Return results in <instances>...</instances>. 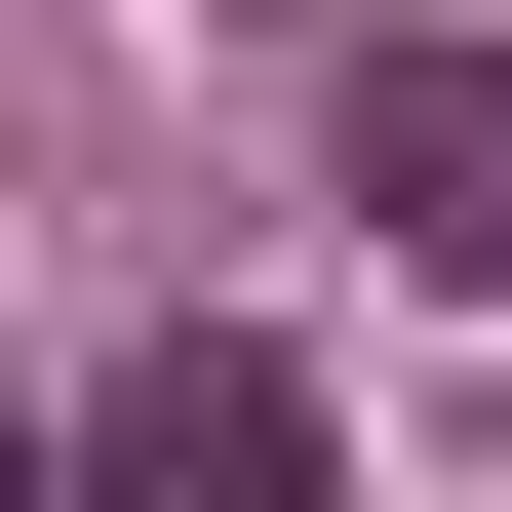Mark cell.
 Listing matches in <instances>:
<instances>
[{
    "instance_id": "cell-3",
    "label": "cell",
    "mask_w": 512,
    "mask_h": 512,
    "mask_svg": "<svg viewBox=\"0 0 512 512\" xmlns=\"http://www.w3.org/2000/svg\"><path fill=\"white\" fill-rule=\"evenodd\" d=\"M0 512H40V394H0Z\"/></svg>"
},
{
    "instance_id": "cell-1",
    "label": "cell",
    "mask_w": 512,
    "mask_h": 512,
    "mask_svg": "<svg viewBox=\"0 0 512 512\" xmlns=\"http://www.w3.org/2000/svg\"><path fill=\"white\" fill-rule=\"evenodd\" d=\"M40 512H316V355H276V316H158V355L40 434Z\"/></svg>"
},
{
    "instance_id": "cell-2",
    "label": "cell",
    "mask_w": 512,
    "mask_h": 512,
    "mask_svg": "<svg viewBox=\"0 0 512 512\" xmlns=\"http://www.w3.org/2000/svg\"><path fill=\"white\" fill-rule=\"evenodd\" d=\"M355 237L512 316V40H355Z\"/></svg>"
}]
</instances>
